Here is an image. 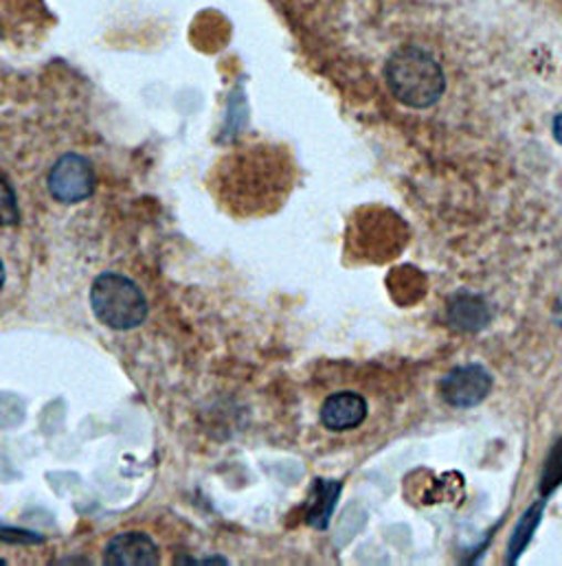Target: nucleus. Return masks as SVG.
Returning <instances> with one entry per match:
<instances>
[{"label":"nucleus","mask_w":562,"mask_h":566,"mask_svg":"<svg viewBox=\"0 0 562 566\" xmlns=\"http://www.w3.org/2000/svg\"><path fill=\"white\" fill-rule=\"evenodd\" d=\"M7 565V563H4V560H2V558H0V566H4Z\"/></svg>","instance_id":"nucleus-18"},{"label":"nucleus","mask_w":562,"mask_h":566,"mask_svg":"<svg viewBox=\"0 0 562 566\" xmlns=\"http://www.w3.org/2000/svg\"><path fill=\"white\" fill-rule=\"evenodd\" d=\"M358 244L367 251L370 260H392L396 258L407 242V224L394 211L383 209L370 213L358 227Z\"/></svg>","instance_id":"nucleus-5"},{"label":"nucleus","mask_w":562,"mask_h":566,"mask_svg":"<svg viewBox=\"0 0 562 566\" xmlns=\"http://www.w3.org/2000/svg\"><path fill=\"white\" fill-rule=\"evenodd\" d=\"M495 378L483 365H461L450 369L439 382L441 400L452 409H475L492 394Z\"/></svg>","instance_id":"nucleus-4"},{"label":"nucleus","mask_w":562,"mask_h":566,"mask_svg":"<svg viewBox=\"0 0 562 566\" xmlns=\"http://www.w3.org/2000/svg\"><path fill=\"white\" fill-rule=\"evenodd\" d=\"M0 541L9 543V545H40L44 538L33 534V532H29V530L0 525Z\"/></svg>","instance_id":"nucleus-14"},{"label":"nucleus","mask_w":562,"mask_h":566,"mask_svg":"<svg viewBox=\"0 0 562 566\" xmlns=\"http://www.w3.org/2000/svg\"><path fill=\"white\" fill-rule=\"evenodd\" d=\"M95 316L111 329H135L147 316V298L139 285L117 273L100 275L91 287Z\"/></svg>","instance_id":"nucleus-2"},{"label":"nucleus","mask_w":562,"mask_h":566,"mask_svg":"<svg viewBox=\"0 0 562 566\" xmlns=\"http://www.w3.org/2000/svg\"><path fill=\"white\" fill-rule=\"evenodd\" d=\"M554 321L562 325V294L559 296V301H556V305H554Z\"/></svg>","instance_id":"nucleus-16"},{"label":"nucleus","mask_w":562,"mask_h":566,"mask_svg":"<svg viewBox=\"0 0 562 566\" xmlns=\"http://www.w3.org/2000/svg\"><path fill=\"white\" fill-rule=\"evenodd\" d=\"M343 483L332 479H316L310 492V503L305 510V523L319 532L330 527V518L341 499Z\"/></svg>","instance_id":"nucleus-9"},{"label":"nucleus","mask_w":562,"mask_h":566,"mask_svg":"<svg viewBox=\"0 0 562 566\" xmlns=\"http://www.w3.org/2000/svg\"><path fill=\"white\" fill-rule=\"evenodd\" d=\"M20 222V209L13 187L0 176V227H15Z\"/></svg>","instance_id":"nucleus-13"},{"label":"nucleus","mask_w":562,"mask_h":566,"mask_svg":"<svg viewBox=\"0 0 562 566\" xmlns=\"http://www.w3.org/2000/svg\"><path fill=\"white\" fill-rule=\"evenodd\" d=\"M46 187L58 202H82L95 191V169L89 158L80 154H64L51 167L46 176Z\"/></svg>","instance_id":"nucleus-3"},{"label":"nucleus","mask_w":562,"mask_h":566,"mask_svg":"<svg viewBox=\"0 0 562 566\" xmlns=\"http://www.w3.org/2000/svg\"><path fill=\"white\" fill-rule=\"evenodd\" d=\"M389 290L400 303H416L426 292V277L416 266H400L389 277Z\"/></svg>","instance_id":"nucleus-11"},{"label":"nucleus","mask_w":562,"mask_h":566,"mask_svg":"<svg viewBox=\"0 0 562 566\" xmlns=\"http://www.w3.org/2000/svg\"><path fill=\"white\" fill-rule=\"evenodd\" d=\"M385 82L389 93L403 106L416 111L435 106L446 93L441 64L416 44H405L389 55L385 64Z\"/></svg>","instance_id":"nucleus-1"},{"label":"nucleus","mask_w":562,"mask_h":566,"mask_svg":"<svg viewBox=\"0 0 562 566\" xmlns=\"http://www.w3.org/2000/svg\"><path fill=\"white\" fill-rule=\"evenodd\" d=\"M492 318L490 305L481 294L475 292H459L450 296L446 305V323L455 332L475 334L481 332Z\"/></svg>","instance_id":"nucleus-8"},{"label":"nucleus","mask_w":562,"mask_h":566,"mask_svg":"<svg viewBox=\"0 0 562 566\" xmlns=\"http://www.w3.org/2000/svg\"><path fill=\"white\" fill-rule=\"evenodd\" d=\"M562 485V437L556 439V443L550 448L545 463H543V472H541V483L539 490L543 494V499L552 496Z\"/></svg>","instance_id":"nucleus-12"},{"label":"nucleus","mask_w":562,"mask_h":566,"mask_svg":"<svg viewBox=\"0 0 562 566\" xmlns=\"http://www.w3.org/2000/svg\"><path fill=\"white\" fill-rule=\"evenodd\" d=\"M552 135L559 145H562V111L554 117V124H552Z\"/></svg>","instance_id":"nucleus-15"},{"label":"nucleus","mask_w":562,"mask_h":566,"mask_svg":"<svg viewBox=\"0 0 562 566\" xmlns=\"http://www.w3.org/2000/svg\"><path fill=\"white\" fill-rule=\"evenodd\" d=\"M4 285V266H2V260H0V290Z\"/></svg>","instance_id":"nucleus-17"},{"label":"nucleus","mask_w":562,"mask_h":566,"mask_svg":"<svg viewBox=\"0 0 562 566\" xmlns=\"http://www.w3.org/2000/svg\"><path fill=\"white\" fill-rule=\"evenodd\" d=\"M367 400L354 391H341L330 396L321 407V424L332 432H345L358 428L367 420Z\"/></svg>","instance_id":"nucleus-6"},{"label":"nucleus","mask_w":562,"mask_h":566,"mask_svg":"<svg viewBox=\"0 0 562 566\" xmlns=\"http://www.w3.org/2000/svg\"><path fill=\"white\" fill-rule=\"evenodd\" d=\"M543 516H545V499L537 501L534 505H530V510H525L521 514V518L517 521V525L512 530L510 543H508V554H506L508 565H519V560L528 552L537 530L541 527Z\"/></svg>","instance_id":"nucleus-10"},{"label":"nucleus","mask_w":562,"mask_h":566,"mask_svg":"<svg viewBox=\"0 0 562 566\" xmlns=\"http://www.w3.org/2000/svg\"><path fill=\"white\" fill-rule=\"evenodd\" d=\"M104 563L111 566H156L160 563V554L149 536L131 532L115 536L108 543Z\"/></svg>","instance_id":"nucleus-7"}]
</instances>
